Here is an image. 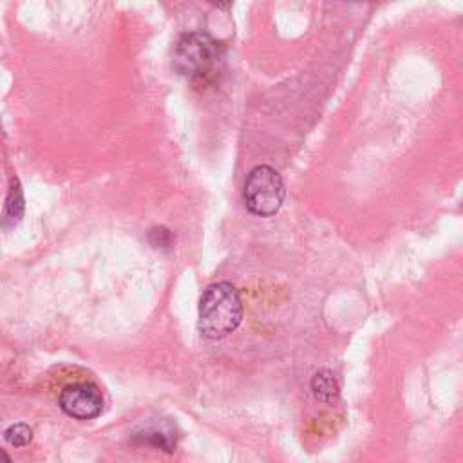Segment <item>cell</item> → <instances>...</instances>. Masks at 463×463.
I'll return each mask as SVG.
<instances>
[{"label":"cell","instance_id":"6da1fadb","mask_svg":"<svg viewBox=\"0 0 463 463\" xmlns=\"http://www.w3.org/2000/svg\"><path fill=\"white\" fill-rule=\"evenodd\" d=\"M242 320V300L237 288L230 282L210 284L199 300L197 327L206 338L228 336Z\"/></svg>","mask_w":463,"mask_h":463},{"label":"cell","instance_id":"30bf717a","mask_svg":"<svg viewBox=\"0 0 463 463\" xmlns=\"http://www.w3.org/2000/svg\"><path fill=\"white\" fill-rule=\"evenodd\" d=\"M0 461H11V456L0 449Z\"/></svg>","mask_w":463,"mask_h":463},{"label":"cell","instance_id":"3957f363","mask_svg":"<svg viewBox=\"0 0 463 463\" xmlns=\"http://www.w3.org/2000/svg\"><path fill=\"white\" fill-rule=\"evenodd\" d=\"M242 199L253 215H275L284 203V183L280 174L268 165L251 168L244 181Z\"/></svg>","mask_w":463,"mask_h":463},{"label":"cell","instance_id":"ba28073f","mask_svg":"<svg viewBox=\"0 0 463 463\" xmlns=\"http://www.w3.org/2000/svg\"><path fill=\"white\" fill-rule=\"evenodd\" d=\"M150 235H156V237H157V241H152V244H154L156 248L168 246L170 241H172V235H170V232H168L166 228H154V230L150 232Z\"/></svg>","mask_w":463,"mask_h":463},{"label":"cell","instance_id":"9c48e42d","mask_svg":"<svg viewBox=\"0 0 463 463\" xmlns=\"http://www.w3.org/2000/svg\"><path fill=\"white\" fill-rule=\"evenodd\" d=\"M208 2H210L212 5H215V7H221V9H224V7H230L233 0H208Z\"/></svg>","mask_w":463,"mask_h":463},{"label":"cell","instance_id":"5b68a950","mask_svg":"<svg viewBox=\"0 0 463 463\" xmlns=\"http://www.w3.org/2000/svg\"><path fill=\"white\" fill-rule=\"evenodd\" d=\"M311 391L318 402L327 403V405L335 403L340 394V387H338V382H336V376L333 374V371H329V369L317 371L311 380Z\"/></svg>","mask_w":463,"mask_h":463},{"label":"cell","instance_id":"52a82bcc","mask_svg":"<svg viewBox=\"0 0 463 463\" xmlns=\"http://www.w3.org/2000/svg\"><path fill=\"white\" fill-rule=\"evenodd\" d=\"M4 438L13 447H25L33 439V430L25 423H14L4 432Z\"/></svg>","mask_w":463,"mask_h":463},{"label":"cell","instance_id":"8992f818","mask_svg":"<svg viewBox=\"0 0 463 463\" xmlns=\"http://www.w3.org/2000/svg\"><path fill=\"white\" fill-rule=\"evenodd\" d=\"M24 213V195L22 188L16 177L11 179V188L5 199V208H4V224H16Z\"/></svg>","mask_w":463,"mask_h":463},{"label":"cell","instance_id":"277c9868","mask_svg":"<svg viewBox=\"0 0 463 463\" xmlns=\"http://www.w3.org/2000/svg\"><path fill=\"white\" fill-rule=\"evenodd\" d=\"M60 407L76 420H92L101 414L103 394L94 383H72L61 391Z\"/></svg>","mask_w":463,"mask_h":463},{"label":"cell","instance_id":"7a4b0ae2","mask_svg":"<svg viewBox=\"0 0 463 463\" xmlns=\"http://www.w3.org/2000/svg\"><path fill=\"white\" fill-rule=\"evenodd\" d=\"M224 47L221 42L206 33H186L183 34L172 54L174 69L192 80H203L215 72L222 61Z\"/></svg>","mask_w":463,"mask_h":463}]
</instances>
